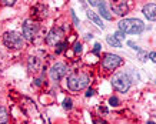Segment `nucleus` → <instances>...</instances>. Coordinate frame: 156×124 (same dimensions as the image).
Returning <instances> with one entry per match:
<instances>
[{
  "mask_svg": "<svg viewBox=\"0 0 156 124\" xmlns=\"http://www.w3.org/2000/svg\"><path fill=\"white\" fill-rule=\"evenodd\" d=\"M73 52H75L76 54H79V53L82 52V44L79 43V42H76V43L73 44Z\"/></svg>",
  "mask_w": 156,
  "mask_h": 124,
  "instance_id": "f3484780",
  "label": "nucleus"
},
{
  "mask_svg": "<svg viewBox=\"0 0 156 124\" xmlns=\"http://www.w3.org/2000/svg\"><path fill=\"white\" fill-rule=\"evenodd\" d=\"M112 86L119 91V93H126L129 90V87L132 86V79L129 77L128 73L119 72L116 73L112 79Z\"/></svg>",
  "mask_w": 156,
  "mask_h": 124,
  "instance_id": "7ed1b4c3",
  "label": "nucleus"
},
{
  "mask_svg": "<svg viewBox=\"0 0 156 124\" xmlns=\"http://www.w3.org/2000/svg\"><path fill=\"white\" fill-rule=\"evenodd\" d=\"M93 52H95V53H99L100 52V44L99 43L95 44V50H93Z\"/></svg>",
  "mask_w": 156,
  "mask_h": 124,
  "instance_id": "bb28decb",
  "label": "nucleus"
},
{
  "mask_svg": "<svg viewBox=\"0 0 156 124\" xmlns=\"http://www.w3.org/2000/svg\"><path fill=\"white\" fill-rule=\"evenodd\" d=\"M113 37L116 39V40H119V42H120V40H122V39L125 37V33H122V32L119 30V32H116V33L113 34Z\"/></svg>",
  "mask_w": 156,
  "mask_h": 124,
  "instance_id": "6ab92c4d",
  "label": "nucleus"
},
{
  "mask_svg": "<svg viewBox=\"0 0 156 124\" xmlns=\"http://www.w3.org/2000/svg\"><path fill=\"white\" fill-rule=\"evenodd\" d=\"M3 43L6 47L17 50V49H22V46H23V37H22V34L16 33V32H6L3 34Z\"/></svg>",
  "mask_w": 156,
  "mask_h": 124,
  "instance_id": "20e7f679",
  "label": "nucleus"
},
{
  "mask_svg": "<svg viewBox=\"0 0 156 124\" xmlns=\"http://www.w3.org/2000/svg\"><path fill=\"white\" fill-rule=\"evenodd\" d=\"M119 30L122 33L139 34L145 30V23L139 19H123L119 22Z\"/></svg>",
  "mask_w": 156,
  "mask_h": 124,
  "instance_id": "f257e3e1",
  "label": "nucleus"
},
{
  "mask_svg": "<svg viewBox=\"0 0 156 124\" xmlns=\"http://www.w3.org/2000/svg\"><path fill=\"white\" fill-rule=\"evenodd\" d=\"M149 59H151L153 63H156V53L155 52H152V53H149Z\"/></svg>",
  "mask_w": 156,
  "mask_h": 124,
  "instance_id": "5701e85b",
  "label": "nucleus"
},
{
  "mask_svg": "<svg viewBox=\"0 0 156 124\" xmlns=\"http://www.w3.org/2000/svg\"><path fill=\"white\" fill-rule=\"evenodd\" d=\"M129 46H130V47H133V49H135V50H136V52H139V50H140V47H137V46H136V44H135V43H133V42H129Z\"/></svg>",
  "mask_w": 156,
  "mask_h": 124,
  "instance_id": "b1692460",
  "label": "nucleus"
},
{
  "mask_svg": "<svg viewBox=\"0 0 156 124\" xmlns=\"http://www.w3.org/2000/svg\"><path fill=\"white\" fill-rule=\"evenodd\" d=\"M100 111H103V113H108V109H105V107H100Z\"/></svg>",
  "mask_w": 156,
  "mask_h": 124,
  "instance_id": "c85d7f7f",
  "label": "nucleus"
},
{
  "mask_svg": "<svg viewBox=\"0 0 156 124\" xmlns=\"http://www.w3.org/2000/svg\"><path fill=\"white\" fill-rule=\"evenodd\" d=\"M99 12H100V15H102V17H105L106 20H112V16H110V13L106 9V2H102V5L99 6Z\"/></svg>",
  "mask_w": 156,
  "mask_h": 124,
  "instance_id": "f8f14e48",
  "label": "nucleus"
},
{
  "mask_svg": "<svg viewBox=\"0 0 156 124\" xmlns=\"http://www.w3.org/2000/svg\"><path fill=\"white\" fill-rule=\"evenodd\" d=\"M95 124H106V123H105L103 120H99V121H95Z\"/></svg>",
  "mask_w": 156,
  "mask_h": 124,
  "instance_id": "cd10ccee",
  "label": "nucleus"
},
{
  "mask_svg": "<svg viewBox=\"0 0 156 124\" xmlns=\"http://www.w3.org/2000/svg\"><path fill=\"white\" fill-rule=\"evenodd\" d=\"M143 15L146 17L147 20L151 22H156V3H149V5L143 6Z\"/></svg>",
  "mask_w": 156,
  "mask_h": 124,
  "instance_id": "9d476101",
  "label": "nucleus"
},
{
  "mask_svg": "<svg viewBox=\"0 0 156 124\" xmlns=\"http://www.w3.org/2000/svg\"><path fill=\"white\" fill-rule=\"evenodd\" d=\"M147 124H155V123H153V121H149V123H147Z\"/></svg>",
  "mask_w": 156,
  "mask_h": 124,
  "instance_id": "c756f323",
  "label": "nucleus"
},
{
  "mask_svg": "<svg viewBox=\"0 0 156 124\" xmlns=\"http://www.w3.org/2000/svg\"><path fill=\"white\" fill-rule=\"evenodd\" d=\"M122 63H123V60H122L120 56L113 54V53H108V54H105L103 56L102 66H103L105 70H115V69H118Z\"/></svg>",
  "mask_w": 156,
  "mask_h": 124,
  "instance_id": "39448f33",
  "label": "nucleus"
},
{
  "mask_svg": "<svg viewBox=\"0 0 156 124\" xmlns=\"http://www.w3.org/2000/svg\"><path fill=\"white\" fill-rule=\"evenodd\" d=\"M63 106H65V109L66 110H70L72 109V100L70 99H66V100L63 101Z\"/></svg>",
  "mask_w": 156,
  "mask_h": 124,
  "instance_id": "aec40b11",
  "label": "nucleus"
},
{
  "mask_svg": "<svg viewBox=\"0 0 156 124\" xmlns=\"http://www.w3.org/2000/svg\"><path fill=\"white\" fill-rule=\"evenodd\" d=\"M66 72H67V69L63 63H56V64L50 69L49 74H50V79H52L53 81H59L62 77L66 74Z\"/></svg>",
  "mask_w": 156,
  "mask_h": 124,
  "instance_id": "6e6552de",
  "label": "nucleus"
},
{
  "mask_svg": "<svg viewBox=\"0 0 156 124\" xmlns=\"http://www.w3.org/2000/svg\"><path fill=\"white\" fill-rule=\"evenodd\" d=\"M39 66H40V60H37L36 57H32L29 60V70L30 72H36L39 69Z\"/></svg>",
  "mask_w": 156,
  "mask_h": 124,
  "instance_id": "ddd939ff",
  "label": "nucleus"
},
{
  "mask_svg": "<svg viewBox=\"0 0 156 124\" xmlns=\"http://www.w3.org/2000/svg\"><path fill=\"white\" fill-rule=\"evenodd\" d=\"M110 7H112V12L118 16H125L129 10L128 5L125 2H113V3H110Z\"/></svg>",
  "mask_w": 156,
  "mask_h": 124,
  "instance_id": "1a4fd4ad",
  "label": "nucleus"
},
{
  "mask_svg": "<svg viewBox=\"0 0 156 124\" xmlns=\"http://www.w3.org/2000/svg\"><path fill=\"white\" fill-rule=\"evenodd\" d=\"M139 59H140V60H142V62H146V57H147V53L146 52H143L142 49H140V50H139Z\"/></svg>",
  "mask_w": 156,
  "mask_h": 124,
  "instance_id": "a211bd4d",
  "label": "nucleus"
},
{
  "mask_svg": "<svg viewBox=\"0 0 156 124\" xmlns=\"http://www.w3.org/2000/svg\"><path fill=\"white\" fill-rule=\"evenodd\" d=\"M63 36H65L63 29H60V27H55V29H52V32L48 34L46 43H48L49 46H57V44L60 43V40L63 39Z\"/></svg>",
  "mask_w": 156,
  "mask_h": 124,
  "instance_id": "0eeeda50",
  "label": "nucleus"
},
{
  "mask_svg": "<svg viewBox=\"0 0 156 124\" xmlns=\"http://www.w3.org/2000/svg\"><path fill=\"white\" fill-rule=\"evenodd\" d=\"M89 3H90V6H100L102 5V2H98V0H92Z\"/></svg>",
  "mask_w": 156,
  "mask_h": 124,
  "instance_id": "393cba45",
  "label": "nucleus"
},
{
  "mask_svg": "<svg viewBox=\"0 0 156 124\" xmlns=\"http://www.w3.org/2000/svg\"><path fill=\"white\" fill-rule=\"evenodd\" d=\"M39 32V24L32 19L24 20L23 23V29H22V33H23V37H26L27 40H33V37L36 36V33Z\"/></svg>",
  "mask_w": 156,
  "mask_h": 124,
  "instance_id": "423d86ee",
  "label": "nucleus"
},
{
  "mask_svg": "<svg viewBox=\"0 0 156 124\" xmlns=\"http://www.w3.org/2000/svg\"><path fill=\"white\" fill-rule=\"evenodd\" d=\"M89 76L87 74H85V73H73V74H70L69 76V79H67V87L70 89V90L73 91H80L83 90L85 87L89 86Z\"/></svg>",
  "mask_w": 156,
  "mask_h": 124,
  "instance_id": "f03ea898",
  "label": "nucleus"
},
{
  "mask_svg": "<svg viewBox=\"0 0 156 124\" xmlns=\"http://www.w3.org/2000/svg\"><path fill=\"white\" fill-rule=\"evenodd\" d=\"M2 3H5L6 6H13L14 3H16V2H14V0H3Z\"/></svg>",
  "mask_w": 156,
  "mask_h": 124,
  "instance_id": "4be33fe9",
  "label": "nucleus"
},
{
  "mask_svg": "<svg viewBox=\"0 0 156 124\" xmlns=\"http://www.w3.org/2000/svg\"><path fill=\"white\" fill-rule=\"evenodd\" d=\"M7 120H9V116H7V111H6L2 106H0V124H5L7 123Z\"/></svg>",
  "mask_w": 156,
  "mask_h": 124,
  "instance_id": "2eb2a0df",
  "label": "nucleus"
},
{
  "mask_svg": "<svg viewBox=\"0 0 156 124\" xmlns=\"http://www.w3.org/2000/svg\"><path fill=\"white\" fill-rule=\"evenodd\" d=\"M87 17H89L90 20H92V22H93V23L96 24V26H99L100 29H103L105 27V24L102 23V20H100V17H99V15H96L95 12H87Z\"/></svg>",
  "mask_w": 156,
  "mask_h": 124,
  "instance_id": "9b49d317",
  "label": "nucleus"
},
{
  "mask_svg": "<svg viewBox=\"0 0 156 124\" xmlns=\"http://www.w3.org/2000/svg\"><path fill=\"white\" fill-rule=\"evenodd\" d=\"M109 104L110 106H118L119 104L118 97H110V99H109Z\"/></svg>",
  "mask_w": 156,
  "mask_h": 124,
  "instance_id": "412c9836",
  "label": "nucleus"
},
{
  "mask_svg": "<svg viewBox=\"0 0 156 124\" xmlns=\"http://www.w3.org/2000/svg\"><path fill=\"white\" fill-rule=\"evenodd\" d=\"M66 47H67V43H65V42H63V43H59L56 46V53H57V54H60V53L63 52Z\"/></svg>",
  "mask_w": 156,
  "mask_h": 124,
  "instance_id": "dca6fc26",
  "label": "nucleus"
},
{
  "mask_svg": "<svg viewBox=\"0 0 156 124\" xmlns=\"http://www.w3.org/2000/svg\"><path fill=\"white\" fill-rule=\"evenodd\" d=\"M93 94H95V90H92V89H89V90L86 91V97H92Z\"/></svg>",
  "mask_w": 156,
  "mask_h": 124,
  "instance_id": "a878e982",
  "label": "nucleus"
},
{
  "mask_svg": "<svg viewBox=\"0 0 156 124\" xmlns=\"http://www.w3.org/2000/svg\"><path fill=\"white\" fill-rule=\"evenodd\" d=\"M106 42H108L110 46H115V47H122V43H120L119 40H116L113 36H108V37H106Z\"/></svg>",
  "mask_w": 156,
  "mask_h": 124,
  "instance_id": "4468645a",
  "label": "nucleus"
}]
</instances>
